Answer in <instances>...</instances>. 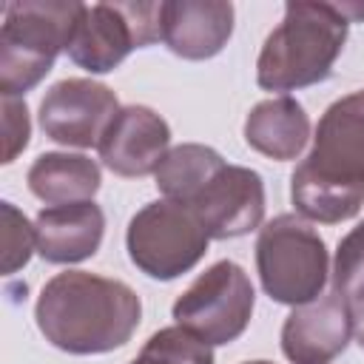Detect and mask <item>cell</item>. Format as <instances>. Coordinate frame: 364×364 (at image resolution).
<instances>
[{"instance_id":"obj_21","label":"cell","mask_w":364,"mask_h":364,"mask_svg":"<svg viewBox=\"0 0 364 364\" xmlns=\"http://www.w3.org/2000/svg\"><path fill=\"white\" fill-rule=\"evenodd\" d=\"M3 136H6L3 162H14L31 136L28 108H26L23 97H3Z\"/></svg>"},{"instance_id":"obj_2","label":"cell","mask_w":364,"mask_h":364,"mask_svg":"<svg viewBox=\"0 0 364 364\" xmlns=\"http://www.w3.org/2000/svg\"><path fill=\"white\" fill-rule=\"evenodd\" d=\"M296 210L321 225L353 219L364 205V88L336 100L318 119L310 154L290 176Z\"/></svg>"},{"instance_id":"obj_3","label":"cell","mask_w":364,"mask_h":364,"mask_svg":"<svg viewBox=\"0 0 364 364\" xmlns=\"http://www.w3.org/2000/svg\"><path fill=\"white\" fill-rule=\"evenodd\" d=\"M347 28L350 20L336 3H284V17L267 34L256 60L259 88L299 91L324 82L347 43Z\"/></svg>"},{"instance_id":"obj_10","label":"cell","mask_w":364,"mask_h":364,"mask_svg":"<svg viewBox=\"0 0 364 364\" xmlns=\"http://www.w3.org/2000/svg\"><path fill=\"white\" fill-rule=\"evenodd\" d=\"M191 208L210 239H239L264 219V182L253 168L225 165Z\"/></svg>"},{"instance_id":"obj_18","label":"cell","mask_w":364,"mask_h":364,"mask_svg":"<svg viewBox=\"0 0 364 364\" xmlns=\"http://www.w3.org/2000/svg\"><path fill=\"white\" fill-rule=\"evenodd\" d=\"M131 364H213V350L191 330L173 324L156 330Z\"/></svg>"},{"instance_id":"obj_13","label":"cell","mask_w":364,"mask_h":364,"mask_svg":"<svg viewBox=\"0 0 364 364\" xmlns=\"http://www.w3.org/2000/svg\"><path fill=\"white\" fill-rule=\"evenodd\" d=\"M233 34V6L225 0H165L162 43L182 60L216 57Z\"/></svg>"},{"instance_id":"obj_7","label":"cell","mask_w":364,"mask_h":364,"mask_svg":"<svg viewBox=\"0 0 364 364\" xmlns=\"http://www.w3.org/2000/svg\"><path fill=\"white\" fill-rule=\"evenodd\" d=\"M156 40H162V3H94L82 9L65 54L91 74H108L134 48Z\"/></svg>"},{"instance_id":"obj_11","label":"cell","mask_w":364,"mask_h":364,"mask_svg":"<svg viewBox=\"0 0 364 364\" xmlns=\"http://www.w3.org/2000/svg\"><path fill=\"white\" fill-rule=\"evenodd\" d=\"M353 336V307L336 290L299 304L282 324V353L290 364H330Z\"/></svg>"},{"instance_id":"obj_4","label":"cell","mask_w":364,"mask_h":364,"mask_svg":"<svg viewBox=\"0 0 364 364\" xmlns=\"http://www.w3.org/2000/svg\"><path fill=\"white\" fill-rule=\"evenodd\" d=\"M85 3L77 0H20L3 9L0 28V91L23 97L68 48Z\"/></svg>"},{"instance_id":"obj_6","label":"cell","mask_w":364,"mask_h":364,"mask_svg":"<svg viewBox=\"0 0 364 364\" xmlns=\"http://www.w3.org/2000/svg\"><path fill=\"white\" fill-rule=\"evenodd\" d=\"M208 230L185 202L156 199L139 208L125 230L131 262L156 282L179 279L193 270L208 250Z\"/></svg>"},{"instance_id":"obj_24","label":"cell","mask_w":364,"mask_h":364,"mask_svg":"<svg viewBox=\"0 0 364 364\" xmlns=\"http://www.w3.org/2000/svg\"><path fill=\"white\" fill-rule=\"evenodd\" d=\"M245 364H273V361H262V358H259V361H245Z\"/></svg>"},{"instance_id":"obj_5","label":"cell","mask_w":364,"mask_h":364,"mask_svg":"<svg viewBox=\"0 0 364 364\" xmlns=\"http://www.w3.org/2000/svg\"><path fill=\"white\" fill-rule=\"evenodd\" d=\"M256 273L273 301L307 304L324 293L330 273L327 245L304 216L282 213L259 230Z\"/></svg>"},{"instance_id":"obj_17","label":"cell","mask_w":364,"mask_h":364,"mask_svg":"<svg viewBox=\"0 0 364 364\" xmlns=\"http://www.w3.org/2000/svg\"><path fill=\"white\" fill-rule=\"evenodd\" d=\"M225 165L228 162L222 159V154L213 151L210 145L182 142L165 154V159L159 162L154 176H156V188L165 199L191 205Z\"/></svg>"},{"instance_id":"obj_15","label":"cell","mask_w":364,"mask_h":364,"mask_svg":"<svg viewBox=\"0 0 364 364\" xmlns=\"http://www.w3.org/2000/svg\"><path fill=\"white\" fill-rule=\"evenodd\" d=\"M310 139V117L293 97L262 100L245 119V142L279 162L296 159Z\"/></svg>"},{"instance_id":"obj_16","label":"cell","mask_w":364,"mask_h":364,"mask_svg":"<svg viewBox=\"0 0 364 364\" xmlns=\"http://www.w3.org/2000/svg\"><path fill=\"white\" fill-rule=\"evenodd\" d=\"M26 182L28 191L51 208V205L94 202L102 176H100V165L85 154L48 151L31 162Z\"/></svg>"},{"instance_id":"obj_19","label":"cell","mask_w":364,"mask_h":364,"mask_svg":"<svg viewBox=\"0 0 364 364\" xmlns=\"http://www.w3.org/2000/svg\"><path fill=\"white\" fill-rule=\"evenodd\" d=\"M333 290L353 304L364 299V222L350 228L333 259Z\"/></svg>"},{"instance_id":"obj_20","label":"cell","mask_w":364,"mask_h":364,"mask_svg":"<svg viewBox=\"0 0 364 364\" xmlns=\"http://www.w3.org/2000/svg\"><path fill=\"white\" fill-rule=\"evenodd\" d=\"M3 210V273H17L37 250V230L11 202L0 205Z\"/></svg>"},{"instance_id":"obj_9","label":"cell","mask_w":364,"mask_h":364,"mask_svg":"<svg viewBox=\"0 0 364 364\" xmlns=\"http://www.w3.org/2000/svg\"><path fill=\"white\" fill-rule=\"evenodd\" d=\"M117 114L119 100L108 85L68 77L46 91L40 102V128L60 145L97 148Z\"/></svg>"},{"instance_id":"obj_8","label":"cell","mask_w":364,"mask_h":364,"mask_svg":"<svg viewBox=\"0 0 364 364\" xmlns=\"http://www.w3.org/2000/svg\"><path fill=\"white\" fill-rule=\"evenodd\" d=\"M253 304L256 290L250 276L236 262L222 259L191 282V287L173 301L171 313L179 327L213 347L230 344L247 330Z\"/></svg>"},{"instance_id":"obj_23","label":"cell","mask_w":364,"mask_h":364,"mask_svg":"<svg viewBox=\"0 0 364 364\" xmlns=\"http://www.w3.org/2000/svg\"><path fill=\"white\" fill-rule=\"evenodd\" d=\"M336 9H338L350 23H361V20H364V6H361V3H336Z\"/></svg>"},{"instance_id":"obj_14","label":"cell","mask_w":364,"mask_h":364,"mask_svg":"<svg viewBox=\"0 0 364 364\" xmlns=\"http://www.w3.org/2000/svg\"><path fill=\"white\" fill-rule=\"evenodd\" d=\"M37 253L51 264H74L94 256L102 245L105 213L94 202L51 205L34 219Z\"/></svg>"},{"instance_id":"obj_22","label":"cell","mask_w":364,"mask_h":364,"mask_svg":"<svg viewBox=\"0 0 364 364\" xmlns=\"http://www.w3.org/2000/svg\"><path fill=\"white\" fill-rule=\"evenodd\" d=\"M353 336H355L358 347L364 350V299L358 304H353Z\"/></svg>"},{"instance_id":"obj_12","label":"cell","mask_w":364,"mask_h":364,"mask_svg":"<svg viewBox=\"0 0 364 364\" xmlns=\"http://www.w3.org/2000/svg\"><path fill=\"white\" fill-rule=\"evenodd\" d=\"M171 142L168 122L148 105H125L111 119L97 151L108 171L117 176H148L156 173Z\"/></svg>"},{"instance_id":"obj_1","label":"cell","mask_w":364,"mask_h":364,"mask_svg":"<svg viewBox=\"0 0 364 364\" xmlns=\"http://www.w3.org/2000/svg\"><path fill=\"white\" fill-rule=\"evenodd\" d=\"M34 318L46 341L57 350L97 355L131 341L142 318V301L119 279L65 270L40 290Z\"/></svg>"}]
</instances>
